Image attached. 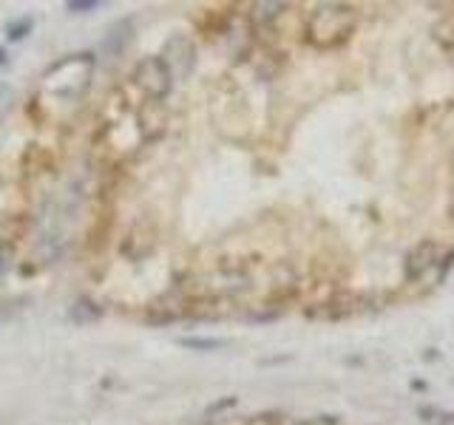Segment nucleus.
Segmentation results:
<instances>
[{
    "instance_id": "10",
    "label": "nucleus",
    "mask_w": 454,
    "mask_h": 425,
    "mask_svg": "<svg viewBox=\"0 0 454 425\" xmlns=\"http://www.w3.org/2000/svg\"><path fill=\"white\" fill-rule=\"evenodd\" d=\"M31 29H34V20H31V17H17V20H9V23H6V37H9L11 43H20Z\"/></svg>"
},
{
    "instance_id": "18",
    "label": "nucleus",
    "mask_w": 454,
    "mask_h": 425,
    "mask_svg": "<svg viewBox=\"0 0 454 425\" xmlns=\"http://www.w3.org/2000/svg\"><path fill=\"white\" fill-rule=\"evenodd\" d=\"M9 63V51L6 48H0V66H6Z\"/></svg>"
},
{
    "instance_id": "5",
    "label": "nucleus",
    "mask_w": 454,
    "mask_h": 425,
    "mask_svg": "<svg viewBox=\"0 0 454 425\" xmlns=\"http://www.w3.org/2000/svg\"><path fill=\"white\" fill-rule=\"evenodd\" d=\"M355 309H358V301L349 292H336L327 301L304 309V315L313 320H343L349 318V315H355Z\"/></svg>"
},
{
    "instance_id": "14",
    "label": "nucleus",
    "mask_w": 454,
    "mask_h": 425,
    "mask_svg": "<svg viewBox=\"0 0 454 425\" xmlns=\"http://www.w3.org/2000/svg\"><path fill=\"white\" fill-rule=\"evenodd\" d=\"M236 403H238L236 397H222V400H216L213 406H208V411H205V414H208V417H216V414H222V411H227V409H233Z\"/></svg>"
},
{
    "instance_id": "13",
    "label": "nucleus",
    "mask_w": 454,
    "mask_h": 425,
    "mask_svg": "<svg viewBox=\"0 0 454 425\" xmlns=\"http://www.w3.org/2000/svg\"><path fill=\"white\" fill-rule=\"evenodd\" d=\"M420 417H435L432 420V425H452L454 423V417L452 414H443V411H438V409H420Z\"/></svg>"
},
{
    "instance_id": "16",
    "label": "nucleus",
    "mask_w": 454,
    "mask_h": 425,
    "mask_svg": "<svg viewBox=\"0 0 454 425\" xmlns=\"http://www.w3.org/2000/svg\"><path fill=\"white\" fill-rule=\"evenodd\" d=\"M278 414H273V411H267V414H256V417H250L247 425H278Z\"/></svg>"
},
{
    "instance_id": "1",
    "label": "nucleus",
    "mask_w": 454,
    "mask_h": 425,
    "mask_svg": "<svg viewBox=\"0 0 454 425\" xmlns=\"http://www.w3.org/2000/svg\"><path fill=\"white\" fill-rule=\"evenodd\" d=\"M358 29V9L349 3H318L307 14L304 40L316 48H338Z\"/></svg>"
},
{
    "instance_id": "8",
    "label": "nucleus",
    "mask_w": 454,
    "mask_h": 425,
    "mask_svg": "<svg viewBox=\"0 0 454 425\" xmlns=\"http://www.w3.org/2000/svg\"><path fill=\"white\" fill-rule=\"evenodd\" d=\"M432 40L443 48V51H454V11L443 14L435 20L432 26Z\"/></svg>"
},
{
    "instance_id": "15",
    "label": "nucleus",
    "mask_w": 454,
    "mask_h": 425,
    "mask_svg": "<svg viewBox=\"0 0 454 425\" xmlns=\"http://www.w3.org/2000/svg\"><path fill=\"white\" fill-rule=\"evenodd\" d=\"M454 267V247L449 252H443V258H440V264H438V281H443L449 272H452Z\"/></svg>"
},
{
    "instance_id": "17",
    "label": "nucleus",
    "mask_w": 454,
    "mask_h": 425,
    "mask_svg": "<svg viewBox=\"0 0 454 425\" xmlns=\"http://www.w3.org/2000/svg\"><path fill=\"white\" fill-rule=\"evenodd\" d=\"M9 272V252H6V247H3V241H0V278Z\"/></svg>"
},
{
    "instance_id": "11",
    "label": "nucleus",
    "mask_w": 454,
    "mask_h": 425,
    "mask_svg": "<svg viewBox=\"0 0 454 425\" xmlns=\"http://www.w3.org/2000/svg\"><path fill=\"white\" fill-rule=\"evenodd\" d=\"M179 346H185V349H196V352H213V349H222V346H225V340H219V337H182V340H179Z\"/></svg>"
},
{
    "instance_id": "12",
    "label": "nucleus",
    "mask_w": 454,
    "mask_h": 425,
    "mask_svg": "<svg viewBox=\"0 0 454 425\" xmlns=\"http://www.w3.org/2000/svg\"><path fill=\"white\" fill-rule=\"evenodd\" d=\"M103 3L100 0H69L66 3V9L71 11V14H89V11H97Z\"/></svg>"
},
{
    "instance_id": "9",
    "label": "nucleus",
    "mask_w": 454,
    "mask_h": 425,
    "mask_svg": "<svg viewBox=\"0 0 454 425\" xmlns=\"http://www.w3.org/2000/svg\"><path fill=\"white\" fill-rule=\"evenodd\" d=\"M103 315V309H100V304L97 301H89V298H80L71 309H69V318L74 320V323H80V326H86V323H94V320Z\"/></svg>"
},
{
    "instance_id": "2",
    "label": "nucleus",
    "mask_w": 454,
    "mask_h": 425,
    "mask_svg": "<svg viewBox=\"0 0 454 425\" xmlns=\"http://www.w3.org/2000/svg\"><path fill=\"white\" fill-rule=\"evenodd\" d=\"M133 83L156 103H162L171 88H173V71L168 68V63L159 57V54H151V57H142L133 68Z\"/></svg>"
},
{
    "instance_id": "7",
    "label": "nucleus",
    "mask_w": 454,
    "mask_h": 425,
    "mask_svg": "<svg viewBox=\"0 0 454 425\" xmlns=\"http://www.w3.org/2000/svg\"><path fill=\"white\" fill-rule=\"evenodd\" d=\"M290 6L287 3H253L250 6V23L264 31V29H273V23L287 11Z\"/></svg>"
},
{
    "instance_id": "4",
    "label": "nucleus",
    "mask_w": 454,
    "mask_h": 425,
    "mask_svg": "<svg viewBox=\"0 0 454 425\" xmlns=\"http://www.w3.org/2000/svg\"><path fill=\"white\" fill-rule=\"evenodd\" d=\"M159 57H162V60L168 63V68L173 71V80H185V77H191V71H193V66H196V46H193L191 37L173 34V37L165 40Z\"/></svg>"
},
{
    "instance_id": "6",
    "label": "nucleus",
    "mask_w": 454,
    "mask_h": 425,
    "mask_svg": "<svg viewBox=\"0 0 454 425\" xmlns=\"http://www.w3.org/2000/svg\"><path fill=\"white\" fill-rule=\"evenodd\" d=\"M131 37H133V20H131V17H122V20H116L111 29L106 31L100 48H103L106 57H119V54L125 51V46L131 43Z\"/></svg>"
},
{
    "instance_id": "3",
    "label": "nucleus",
    "mask_w": 454,
    "mask_h": 425,
    "mask_svg": "<svg viewBox=\"0 0 454 425\" xmlns=\"http://www.w3.org/2000/svg\"><path fill=\"white\" fill-rule=\"evenodd\" d=\"M440 258H443V252H440V244H438L435 238L418 241V244L406 252V258H403V281H406V284L423 281L432 270H438Z\"/></svg>"
}]
</instances>
